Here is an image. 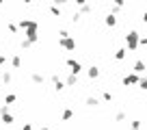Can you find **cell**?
Returning <instances> with one entry per match:
<instances>
[{"instance_id": "obj_25", "label": "cell", "mask_w": 147, "mask_h": 130, "mask_svg": "<svg viewBox=\"0 0 147 130\" xmlns=\"http://www.w3.org/2000/svg\"><path fill=\"white\" fill-rule=\"evenodd\" d=\"M134 70H136V72H143V70H145V65H143V63H141V61H138V63H136V65H134Z\"/></svg>"}, {"instance_id": "obj_27", "label": "cell", "mask_w": 147, "mask_h": 130, "mask_svg": "<svg viewBox=\"0 0 147 130\" xmlns=\"http://www.w3.org/2000/svg\"><path fill=\"white\" fill-rule=\"evenodd\" d=\"M59 35H61V37H71V35H69V30H65V28H63V30H59Z\"/></svg>"}, {"instance_id": "obj_15", "label": "cell", "mask_w": 147, "mask_h": 130, "mask_svg": "<svg viewBox=\"0 0 147 130\" xmlns=\"http://www.w3.org/2000/svg\"><path fill=\"white\" fill-rule=\"evenodd\" d=\"M97 76H100V70H97L95 65H93V67H89V78H91V80H95Z\"/></svg>"}, {"instance_id": "obj_33", "label": "cell", "mask_w": 147, "mask_h": 130, "mask_svg": "<svg viewBox=\"0 0 147 130\" xmlns=\"http://www.w3.org/2000/svg\"><path fill=\"white\" fill-rule=\"evenodd\" d=\"M141 89H147V80H141Z\"/></svg>"}, {"instance_id": "obj_8", "label": "cell", "mask_w": 147, "mask_h": 130, "mask_svg": "<svg viewBox=\"0 0 147 130\" xmlns=\"http://www.w3.org/2000/svg\"><path fill=\"white\" fill-rule=\"evenodd\" d=\"M30 80H32L35 85H43V80H46V78H43V74H39V72H32V74H30Z\"/></svg>"}, {"instance_id": "obj_18", "label": "cell", "mask_w": 147, "mask_h": 130, "mask_svg": "<svg viewBox=\"0 0 147 130\" xmlns=\"http://www.w3.org/2000/svg\"><path fill=\"white\" fill-rule=\"evenodd\" d=\"M15 100H18V98H15V93H7V95H5V104H13Z\"/></svg>"}, {"instance_id": "obj_11", "label": "cell", "mask_w": 147, "mask_h": 130, "mask_svg": "<svg viewBox=\"0 0 147 130\" xmlns=\"http://www.w3.org/2000/svg\"><path fill=\"white\" fill-rule=\"evenodd\" d=\"M134 83H138V78H136L134 74H128V76L123 78V85H125V87H128V85H134Z\"/></svg>"}, {"instance_id": "obj_23", "label": "cell", "mask_w": 147, "mask_h": 130, "mask_svg": "<svg viewBox=\"0 0 147 130\" xmlns=\"http://www.w3.org/2000/svg\"><path fill=\"white\" fill-rule=\"evenodd\" d=\"M30 46H32V41H30V39H26V37H24V39H22V48L26 50V48H30Z\"/></svg>"}, {"instance_id": "obj_7", "label": "cell", "mask_w": 147, "mask_h": 130, "mask_svg": "<svg viewBox=\"0 0 147 130\" xmlns=\"http://www.w3.org/2000/svg\"><path fill=\"white\" fill-rule=\"evenodd\" d=\"M9 61H11V67H13V70H20V67H22V56L20 54H13Z\"/></svg>"}, {"instance_id": "obj_30", "label": "cell", "mask_w": 147, "mask_h": 130, "mask_svg": "<svg viewBox=\"0 0 147 130\" xmlns=\"http://www.w3.org/2000/svg\"><path fill=\"white\" fill-rule=\"evenodd\" d=\"M22 130H32V126H30V124H24V126H22Z\"/></svg>"}, {"instance_id": "obj_3", "label": "cell", "mask_w": 147, "mask_h": 130, "mask_svg": "<svg viewBox=\"0 0 147 130\" xmlns=\"http://www.w3.org/2000/svg\"><path fill=\"white\" fill-rule=\"evenodd\" d=\"M65 65L69 67V72H71V74H80V72H82V63H80V61H76V59H67V61H65Z\"/></svg>"}, {"instance_id": "obj_13", "label": "cell", "mask_w": 147, "mask_h": 130, "mask_svg": "<svg viewBox=\"0 0 147 130\" xmlns=\"http://www.w3.org/2000/svg\"><path fill=\"white\" fill-rule=\"evenodd\" d=\"M78 11H80V13H82V15H89V13H91V11H93V7H91V5H89V2H87V5H82V7H78Z\"/></svg>"}, {"instance_id": "obj_35", "label": "cell", "mask_w": 147, "mask_h": 130, "mask_svg": "<svg viewBox=\"0 0 147 130\" xmlns=\"http://www.w3.org/2000/svg\"><path fill=\"white\" fill-rule=\"evenodd\" d=\"M0 93H2V83H0Z\"/></svg>"}, {"instance_id": "obj_9", "label": "cell", "mask_w": 147, "mask_h": 130, "mask_svg": "<svg viewBox=\"0 0 147 130\" xmlns=\"http://www.w3.org/2000/svg\"><path fill=\"white\" fill-rule=\"evenodd\" d=\"M65 85H69V87H74V85H78V74H69L67 78H65Z\"/></svg>"}, {"instance_id": "obj_14", "label": "cell", "mask_w": 147, "mask_h": 130, "mask_svg": "<svg viewBox=\"0 0 147 130\" xmlns=\"http://www.w3.org/2000/svg\"><path fill=\"white\" fill-rule=\"evenodd\" d=\"M106 26H117V18H115V13L106 15Z\"/></svg>"}, {"instance_id": "obj_28", "label": "cell", "mask_w": 147, "mask_h": 130, "mask_svg": "<svg viewBox=\"0 0 147 130\" xmlns=\"http://www.w3.org/2000/svg\"><path fill=\"white\" fill-rule=\"evenodd\" d=\"M52 2H54V5H56V7H63V5H65V2H67V0H52Z\"/></svg>"}, {"instance_id": "obj_22", "label": "cell", "mask_w": 147, "mask_h": 130, "mask_svg": "<svg viewBox=\"0 0 147 130\" xmlns=\"http://www.w3.org/2000/svg\"><path fill=\"white\" fill-rule=\"evenodd\" d=\"M102 98H104V102H113V93H110V91H104Z\"/></svg>"}, {"instance_id": "obj_36", "label": "cell", "mask_w": 147, "mask_h": 130, "mask_svg": "<svg viewBox=\"0 0 147 130\" xmlns=\"http://www.w3.org/2000/svg\"><path fill=\"white\" fill-rule=\"evenodd\" d=\"M143 20H145V22H147V13H145V18H143Z\"/></svg>"}, {"instance_id": "obj_34", "label": "cell", "mask_w": 147, "mask_h": 130, "mask_svg": "<svg viewBox=\"0 0 147 130\" xmlns=\"http://www.w3.org/2000/svg\"><path fill=\"white\" fill-rule=\"evenodd\" d=\"M24 2H26V5H30V2H35V0H24Z\"/></svg>"}, {"instance_id": "obj_20", "label": "cell", "mask_w": 147, "mask_h": 130, "mask_svg": "<svg viewBox=\"0 0 147 130\" xmlns=\"http://www.w3.org/2000/svg\"><path fill=\"white\" fill-rule=\"evenodd\" d=\"M115 59H117V61L125 59V50H123V48H121V50H117V52H115Z\"/></svg>"}, {"instance_id": "obj_4", "label": "cell", "mask_w": 147, "mask_h": 130, "mask_svg": "<svg viewBox=\"0 0 147 130\" xmlns=\"http://www.w3.org/2000/svg\"><path fill=\"white\" fill-rule=\"evenodd\" d=\"M125 43H128V48H130V50H134V48L138 46V32H136V30L128 32V35H125Z\"/></svg>"}, {"instance_id": "obj_38", "label": "cell", "mask_w": 147, "mask_h": 130, "mask_svg": "<svg viewBox=\"0 0 147 130\" xmlns=\"http://www.w3.org/2000/svg\"><path fill=\"white\" fill-rule=\"evenodd\" d=\"M0 5H5V0H0Z\"/></svg>"}, {"instance_id": "obj_1", "label": "cell", "mask_w": 147, "mask_h": 130, "mask_svg": "<svg viewBox=\"0 0 147 130\" xmlns=\"http://www.w3.org/2000/svg\"><path fill=\"white\" fill-rule=\"evenodd\" d=\"M18 26L26 30V39H30L32 43L39 41V22H37V20H26L24 18V20L18 22Z\"/></svg>"}, {"instance_id": "obj_19", "label": "cell", "mask_w": 147, "mask_h": 130, "mask_svg": "<svg viewBox=\"0 0 147 130\" xmlns=\"http://www.w3.org/2000/svg\"><path fill=\"white\" fill-rule=\"evenodd\" d=\"M50 13L54 15V18H59V15H61V7H56V5H54V7H50Z\"/></svg>"}, {"instance_id": "obj_6", "label": "cell", "mask_w": 147, "mask_h": 130, "mask_svg": "<svg viewBox=\"0 0 147 130\" xmlns=\"http://www.w3.org/2000/svg\"><path fill=\"white\" fill-rule=\"evenodd\" d=\"M52 83H54V91H63V87H65V80L61 78L59 74H52Z\"/></svg>"}, {"instance_id": "obj_2", "label": "cell", "mask_w": 147, "mask_h": 130, "mask_svg": "<svg viewBox=\"0 0 147 130\" xmlns=\"http://www.w3.org/2000/svg\"><path fill=\"white\" fill-rule=\"evenodd\" d=\"M0 119L7 126L13 124V113H9V104H2V106H0Z\"/></svg>"}, {"instance_id": "obj_21", "label": "cell", "mask_w": 147, "mask_h": 130, "mask_svg": "<svg viewBox=\"0 0 147 130\" xmlns=\"http://www.w3.org/2000/svg\"><path fill=\"white\" fill-rule=\"evenodd\" d=\"M80 20H82V13H80V11H76V13H74V18H71V22H74V24H78Z\"/></svg>"}, {"instance_id": "obj_10", "label": "cell", "mask_w": 147, "mask_h": 130, "mask_svg": "<svg viewBox=\"0 0 147 130\" xmlns=\"http://www.w3.org/2000/svg\"><path fill=\"white\" fill-rule=\"evenodd\" d=\"M71 117H74V111H71V108H63V113H61V119H63V121H69Z\"/></svg>"}, {"instance_id": "obj_16", "label": "cell", "mask_w": 147, "mask_h": 130, "mask_svg": "<svg viewBox=\"0 0 147 130\" xmlns=\"http://www.w3.org/2000/svg\"><path fill=\"white\" fill-rule=\"evenodd\" d=\"M97 104H100V100H97V98H93V95H89V98H87V106H91V108H93V106H97Z\"/></svg>"}, {"instance_id": "obj_29", "label": "cell", "mask_w": 147, "mask_h": 130, "mask_svg": "<svg viewBox=\"0 0 147 130\" xmlns=\"http://www.w3.org/2000/svg\"><path fill=\"white\" fill-rule=\"evenodd\" d=\"M74 2H76V5H78V7H82V5H87V0H74Z\"/></svg>"}, {"instance_id": "obj_12", "label": "cell", "mask_w": 147, "mask_h": 130, "mask_svg": "<svg viewBox=\"0 0 147 130\" xmlns=\"http://www.w3.org/2000/svg\"><path fill=\"white\" fill-rule=\"evenodd\" d=\"M11 80H13V76H11V72H9V70H7V72H2V80H0V83H2V85H9Z\"/></svg>"}, {"instance_id": "obj_31", "label": "cell", "mask_w": 147, "mask_h": 130, "mask_svg": "<svg viewBox=\"0 0 147 130\" xmlns=\"http://www.w3.org/2000/svg\"><path fill=\"white\" fill-rule=\"evenodd\" d=\"M113 2H115L117 7H123V0H113Z\"/></svg>"}, {"instance_id": "obj_32", "label": "cell", "mask_w": 147, "mask_h": 130, "mask_svg": "<svg viewBox=\"0 0 147 130\" xmlns=\"http://www.w3.org/2000/svg\"><path fill=\"white\" fill-rule=\"evenodd\" d=\"M7 63V59H5V56H2V54H0V67H2V65H5Z\"/></svg>"}, {"instance_id": "obj_17", "label": "cell", "mask_w": 147, "mask_h": 130, "mask_svg": "<svg viewBox=\"0 0 147 130\" xmlns=\"http://www.w3.org/2000/svg\"><path fill=\"white\" fill-rule=\"evenodd\" d=\"M18 28H20V26H18V24H11V22H9V24H7V30H9V32H11V35H18Z\"/></svg>"}, {"instance_id": "obj_37", "label": "cell", "mask_w": 147, "mask_h": 130, "mask_svg": "<svg viewBox=\"0 0 147 130\" xmlns=\"http://www.w3.org/2000/svg\"><path fill=\"white\" fill-rule=\"evenodd\" d=\"M39 130H50V128H39Z\"/></svg>"}, {"instance_id": "obj_26", "label": "cell", "mask_w": 147, "mask_h": 130, "mask_svg": "<svg viewBox=\"0 0 147 130\" xmlns=\"http://www.w3.org/2000/svg\"><path fill=\"white\" fill-rule=\"evenodd\" d=\"M115 119H117V121H123V119H125V113H117Z\"/></svg>"}, {"instance_id": "obj_5", "label": "cell", "mask_w": 147, "mask_h": 130, "mask_svg": "<svg viewBox=\"0 0 147 130\" xmlns=\"http://www.w3.org/2000/svg\"><path fill=\"white\" fill-rule=\"evenodd\" d=\"M59 46L61 48H65V50H76V41H74L71 37H59Z\"/></svg>"}, {"instance_id": "obj_24", "label": "cell", "mask_w": 147, "mask_h": 130, "mask_svg": "<svg viewBox=\"0 0 147 130\" xmlns=\"http://www.w3.org/2000/svg\"><path fill=\"white\" fill-rule=\"evenodd\" d=\"M130 130H141V124H138V121H132V124H130Z\"/></svg>"}]
</instances>
